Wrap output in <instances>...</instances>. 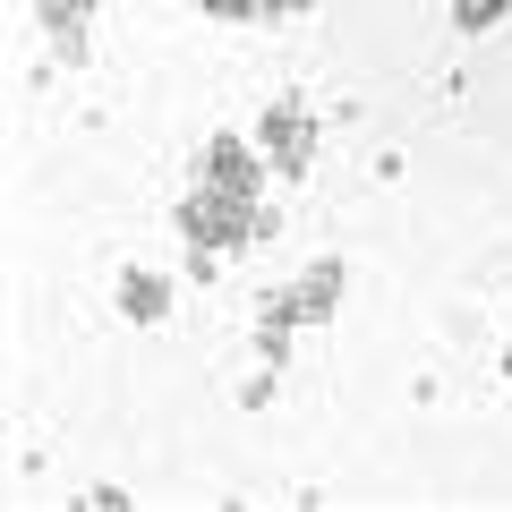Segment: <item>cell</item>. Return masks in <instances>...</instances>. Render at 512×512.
<instances>
[{
    "instance_id": "obj_1",
    "label": "cell",
    "mask_w": 512,
    "mask_h": 512,
    "mask_svg": "<svg viewBox=\"0 0 512 512\" xmlns=\"http://www.w3.org/2000/svg\"><path fill=\"white\" fill-rule=\"evenodd\" d=\"M274 154H282L291 171L308 163V111H299V103H282V111H274Z\"/></svg>"
},
{
    "instance_id": "obj_2",
    "label": "cell",
    "mask_w": 512,
    "mask_h": 512,
    "mask_svg": "<svg viewBox=\"0 0 512 512\" xmlns=\"http://www.w3.org/2000/svg\"><path fill=\"white\" fill-rule=\"evenodd\" d=\"M495 9H504V0H461V18H470V26H478V18H495Z\"/></svg>"
}]
</instances>
